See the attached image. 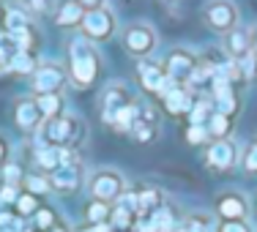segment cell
<instances>
[{"instance_id":"obj_1","label":"cell","mask_w":257,"mask_h":232,"mask_svg":"<svg viewBox=\"0 0 257 232\" xmlns=\"http://www.w3.org/2000/svg\"><path fill=\"white\" fill-rule=\"evenodd\" d=\"M140 115V104L132 96V90L123 82L107 85L101 96V120L107 126H112L115 131H132L134 120Z\"/></svg>"},{"instance_id":"obj_2","label":"cell","mask_w":257,"mask_h":232,"mask_svg":"<svg viewBox=\"0 0 257 232\" xmlns=\"http://www.w3.org/2000/svg\"><path fill=\"white\" fill-rule=\"evenodd\" d=\"M69 58H71V82L77 88H88L93 85L96 74H99V52L90 41L74 39L69 44Z\"/></svg>"},{"instance_id":"obj_3","label":"cell","mask_w":257,"mask_h":232,"mask_svg":"<svg viewBox=\"0 0 257 232\" xmlns=\"http://www.w3.org/2000/svg\"><path fill=\"white\" fill-rule=\"evenodd\" d=\"M82 137H85V126L77 115H58V118L44 123L39 142H47L52 148H74Z\"/></svg>"},{"instance_id":"obj_4","label":"cell","mask_w":257,"mask_h":232,"mask_svg":"<svg viewBox=\"0 0 257 232\" xmlns=\"http://www.w3.org/2000/svg\"><path fill=\"white\" fill-rule=\"evenodd\" d=\"M82 39L90 41V44H101V41H109L118 30V17L109 6H101L96 11H85L82 20Z\"/></svg>"},{"instance_id":"obj_5","label":"cell","mask_w":257,"mask_h":232,"mask_svg":"<svg viewBox=\"0 0 257 232\" xmlns=\"http://www.w3.org/2000/svg\"><path fill=\"white\" fill-rule=\"evenodd\" d=\"M88 191L93 194L96 202L115 205L126 194V180H123V175H120L118 169H99V172L90 175Z\"/></svg>"},{"instance_id":"obj_6","label":"cell","mask_w":257,"mask_h":232,"mask_svg":"<svg viewBox=\"0 0 257 232\" xmlns=\"http://www.w3.org/2000/svg\"><path fill=\"white\" fill-rule=\"evenodd\" d=\"M203 20L211 30L227 36L230 30L238 28V6L232 0H211L203 11Z\"/></svg>"},{"instance_id":"obj_7","label":"cell","mask_w":257,"mask_h":232,"mask_svg":"<svg viewBox=\"0 0 257 232\" xmlns=\"http://www.w3.org/2000/svg\"><path fill=\"white\" fill-rule=\"evenodd\" d=\"M156 44H159V39H156V30L151 28V25H128L123 30V47H126V52L128 55H134V58H140V60H145L151 52L156 50Z\"/></svg>"},{"instance_id":"obj_8","label":"cell","mask_w":257,"mask_h":232,"mask_svg":"<svg viewBox=\"0 0 257 232\" xmlns=\"http://www.w3.org/2000/svg\"><path fill=\"white\" fill-rule=\"evenodd\" d=\"M194 69H197V58H194L189 50H173L164 58V71H167L170 82L183 88V85L192 82Z\"/></svg>"},{"instance_id":"obj_9","label":"cell","mask_w":257,"mask_h":232,"mask_svg":"<svg viewBox=\"0 0 257 232\" xmlns=\"http://www.w3.org/2000/svg\"><path fill=\"white\" fill-rule=\"evenodd\" d=\"M137 74H140V82H143V88L148 90V93H154V96H162V99L175 88V85L170 82V77H167V71H164V66H159V63H154V60H148V58L140 60Z\"/></svg>"},{"instance_id":"obj_10","label":"cell","mask_w":257,"mask_h":232,"mask_svg":"<svg viewBox=\"0 0 257 232\" xmlns=\"http://www.w3.org/2000/svg\"><path fill=\"white\" fill-rule=\"evenodd\" d=\"M82 164L77 161H69V164H63L60 169H55V172L50 175V186L55 188V191H60V194H74L79 186H82Z\"/></svg>"},{"instance_id":"obj_11","label":"cell","mask_w":257,"mask_h":232,"mask_svg":"<svg viewBox=\"0 0 257 232\" xmlns=\"http://www.w3.org/2000/svg\"><path fill=\"white\" fill-rule=\"evenodd\" d=\"M14 120H17V126H20L22 131H28V134L41 131V126L47 123L44 115H41V109H39V104H36V99H20L17 101Z\"/></svg>"},{"instance_id":"obj_12","label":"cell","mask_w":257,"mask_h":232,"mask_svg":"<svg viewBox=\"0 0 257 232\" xmlns=\"http://www.w3.org/2000/svg\"><path fill=\"white\" fill-rule=\"evenodd\" d=\"M208 167L211 169H230V167H235V161H238V148H235V142L232 139H213V145L208 148Z\"/></svg>"},{"instance_id":"obj_13","label":"cell","mask_w":257,"mask_h":232,"mask_svg":"<svg viewBox=\"0 0 257 232\" xmlns=\"http://www.w3.org/2000/svg\"><path fill=\"white\" fill-rule=\"evenodd\" d=\"M66 85V71L58 66H39V71L33 74V90L36 96H50L60 93V88Z\"/></svg>"},{"instance_id":"obj_14","label":"cell","mask_w":257,"mask_h":232,"mask_svg":"<svg viewBox=\"0 0 257 232\" xmlns=\"http://www.w3.org/2000/svg\"><path fill=\"white\" fill-rule=\"evenodd\" d=\"M74 161V150L71 148H52V145H41L39 150H36V164H39L41 172H55V169H60L63 164Z\"/></svg>"},{"instance_id":"obj_15","label":"cell","mask_w":257,"mask_h":232,"mask_svg":"<svg viewBox=\"0 0 257 232\" xmlns=\"http://www.w3.org/2000/svg\"><path fill=\"white\" fill-rule=\"evenodd\" d=\"M128 134H132L140 145L154 142V139L159 137V118L154 115V109H143V107H140V115H137V120H134V126H132V131H128Z\"/></svg>"},{"instance_id":"obj_16","label":"cell","mask_w":257,"mask_h":232,"mask_svg":"<svg viewBox=\"0 0 257 232\" xmlns=\"http://www.w3.org/2000/svg\"><path fill=\"white\" fill-rule=\"evenodd\" d=\"M219 216L224 218V221H243L249 213V205L246 199L241 197V194H222L219 197Z\"/></svg>"},{"instance_id":"obj_17","label":"cell","mask_w":257,"mask_h":232,"mask_svg":"<svg viewBox=\"0 0 257 232\" xmlns=\"http://www.w3.org/2000/svg\"><path fill=\"white\" fill-rule=\"evenodd\" d=\"M224 50H227V55L232 60L246 58V55L252 52V44H249V30H243V28L230 30V33L224 36Z\"/></svg>"},{"instance_id":"obj_18","label":"cell","mask_w":257,"mask_h":232,"mask_svg":"<svg viewBox=\"0 0 257 232\" xmlns=\"http://www.w3.org/2000/svg\"><path fill=\"white\" fill-rule=\"evenodd\" d=\"M192 104H194V99L189 96V90L178 88V85L164 96V107H167L173 115H189V112H192Z\"/></svg>"},{"instance_id":"obj_19","label":"cell","mask_w":257,"mask_h":232,"mask_svg":"<svg viewBox=\"0 0 257 232\" xmlns=\"http://www.w3.org/2000/svg\"><path fill=\"white\" fill-rule=\"evenodd\" d=\"M82 20H85V9L77 0L60 3V9H58V25L60 28H77V25H82Z\"/></svg>"},{"instance_id":"obj_20","label":"cell","mask_w":257,"mask_h":232,"mask_svg":"<svg viewBox=\"0 0 257 232\" xmlns=\"http://www.w3.org/2000/svg\"><path fill=\"white\" fill-rule=\"evenodd\" d=\"M156 210H162V191L159 188H145L137 194V216L151 218Z\"/></svg>"},{"instance_id":"obj_21","label":"cell","mask_w":257,"mask_h":232,"mask_svg":"<svg viewBox=\"0 0 257 232\" xmlns=\"http://www.w3.org/2000/svg\"><path fill=\"white\" fill-rule=\"evenodd\" d=\"M213 112L230 118L232 112H238V99L232 93V88H222V90H213Z\"/></svg>"},{"instance_id":"obj_22","label":"cell","mask_w":257,"mask_h":232,"mask_svg":"<svg viewBox=\"0 0 257 232\" xmlns=\"http://www.w3.org/2000/svg\"><path fill=\"white\" fill-rule=\"evenodd\" d=\"M9 71H17V74H36L39 71V63L30 52H14L9 60Z\"/></svg>"},{"instance_id":"obj_23","label":"cell","mask_w":257,"mask_h":232,"mask_svg":"<svg viewBox=\"0 0 257 232\" xmlns=\"http://www.w3.org/2000/svg\"><path fill=\"white\" fill-rule=\"evenodd\" d=\"M36 104H39L41 115H44V120H52L60 115V109H63V99H60V93H50V96H36Z\"/></svg>"},{"instance_id":"obj_24","label":"cell","mask_w":257,"mask_h":232,"mask_svg":"<svg viewBox=\"0 0 257 232\" xmlns=\"http://www.w3.org/2000/svg\"><path fill=\"white\" fill-rule=\"evenodd\" d=\"M6 28H9V33H22V30H33V22L22 9H11L6 14Z\"/></svg>"},{"instance_id":"obj_25","label":"cell","mask_w":257,"mask_h":232,"mask_svg":"<svg viewBox=\"0 0 257 232\" xmlns=\"http://www.w3.org/2000/svg\"><path fill=\"white\" fill-rule=\"evenodd\" d=\"M213 115V104L211 99H197L192 104V112H189V120H192V126H203L205 120H211Z\"/></svg>"},{"instance_id":"obj_26","label":"cell","mask_w":257,"mask_h":232,"mask_svg":"<svg viewBox=\"0 0 257 232\" xmlns=\"http://www.w3.org/2000/svg\"><path fill=\"white\" fill-rule=\"evenodd\" d=\"M227 131H230V118H224V115L213 112L211 120H208V137L224 139V137H227Z\"/></svg>"},{"instance_id":"obj_27","label":"cell","mask_w":257,"mask_h":232,"mask_svg":"<svg viewBox=\"0 0 257 232\" xmlns=\"http://www.w3.org/2000/svg\"><path fill=\"white\" fill-rule=\"evenodd\" d=\"M241 167H243V172H249V175H257V139H252V142H249L246 148H243Z\"/></svg>"},{"instance_id":"obj_28","label":"cell","mask_w":257,"mask_h":232,"mask_svg":"<svg viewBox=\"0 0 257 232\" xmlns=\"http://www.w3.org/2000/svg\"><path fill=\"white\" fill-rule=\"evenodd\" d=\"M88 218L93 221V227L96 224H107V218H109V205H104V202H90L88 205Z\"/></svg>"},{"instance_id":"obj_29","label":"cell","mask_w":257,"mask_h":232,"mask_svg":"<svg viewBox=\"0 0 257 232\" xmlns=\"http://www.w3.org/2000/svg\"><path fill=\"white\" fill-rule=\"evenodd\" d=\"M25 186H28V191L33 194V197H36V194H47L52 188L50 186V178H41V175H28Z\"/></svg>"},{"instance_id":"obj_30","label":"cell","mask_w":257,"mask_h":232,"mask_svg":"<svg viewBox=\"0 0 257 232\" xmlns=\"http://www.w3.org/2000/svg\"><path fill=\"white\" fill-rule=\"evenodd\" d=\"M14 3H20V9L25 11V14L28 11L30 14H47L52 0H14Z\"/></svg>"},{"instance_id":"obj_31","label":"cell","mask_w":257,"mask_h":232,"mask_svg":"<svg viewBox=\"0 0 257 232\" xmlns=\"http://www.w3.org/2000/svg\"><path fill=\"white\" fill-rule=\"evenodd\" d=\"M181 232H213V227L205 221L203 216H192V218H186V221H183Z\"/></svg>"},{"instance_id":"obj_32","label":"cell","mask_w":257,"mask_h":232,"mask_svg":"<svg viewBox=\"0 0 257 232\" xmlns=\"http://www.w3.org/2000/svg\"><path fill=\"white\" fill-rule=\"evenodd\" d=\"M17 207H20V216H28V213H36V210H39V202H36L33 194H20Z\"/></svg>"},{"instance_id":"obj_33","label":"cell","mask_w":257,"mask_h":232,"mask_svg":"<svg viewBox=\"0 0 257 232\" xmlns=\"http://www.w3.org/2000/svg\"><path fill=\"white\" fill-rule=\"evenodd\" d=\"M205 137H208V129H205V126H189V129H186V142H189V145L205 142Z\"/></svg>"},{"instance_id":"obj_34","label":"cell","mask_w":257,"mask_h":232,"mask_svg":"<svg viewBox=\"0 0 257 232\" xmlns=\"http://www.w3.org/2000/svg\"><path fill=\"white\" fill-rule=\"evenodd\" d=\"M52 221H55L52 210H36V224H39L41 229H50V227H52Z\"/></svg>"},{"instance_id":"obj_35","label":"cell","mask_w":257,"mask_h":232,"mask_svg":"<svg viewBox=\"0 0 257 232\" xmlns=\"http://www.w3.org/2000/svg\"><path fill=\"white\" fill-rule=\"evenodd\" d=\"M219 232H252V229H249L246 221H224Z\"/></svg>"},{"instance_id":"obj_36","label":"cell","mask_w":257,"mask_h":232,"mask_svg":"<svg viewBox=\"0 0 257 232\" xmlns=\"http://www.w3.org/2000/svg\"><path fill=\"white\" fill-rule=\"evenodd\" d=\"M3 175H6V180H9V186H14V183L22 178V169L17 167V164H9V167L3 169Z\"/></svg>"},{"instance_id":"obj_37","label":"cell","mask_w":257,"mask_h":232,"mask_svg":"<svg viewBox=\"0 0 257 232\" xmlns=\"http://www.w3.org/2000/svg\"><path fill=\"white\" fill-rule=\"evenodd\" d=\"M0 199H3V202H17V199H20V194H17L14 186H6L3 191H0Z\"/></svg>"},{"instance_id":"obj_38","label":"cell","mask_w":257,"mask_h":232,"mask_svg":"<svg viewBox=\"0 0 257 232\" xmlns=\"http://www.w3.org/2000/svg\"><path fill=\"white\" fill-rule=\"evenodd\" d=\"M79 6H82L85 11H96V9H101L104 3H107V0H77Z\"/></svg>"},{"instance_id":"obj_39","label":"cell","mask_w":257,"mask_h":232,"mask_svg":"<svg viewBox=\"0 0 257 232\" xmlns=\"http://www.w3.org/2000/svg\"><path fill=\"white\" fill-rule=\"evenodd\" d=\"M9 52H6V47H0V74H6L9 71Z\"/></svg>"},{"instance_id":"obj_40","label":"cell","mask_w":257,"mask_h":232,"mask_svg":"<svg viewBox=\"0 0 257 232\" xmlns=\"http://www.w3.org/2000/svg\"><path fill=\"white\" fill-rule=\"evenodd\" d=\"M249 44H252V55H257V25L249 30Z\"/></svg>"},{"instance_id":"obj_41","label":"cell","mask_w":257,"mask_h":232,"mask_svg":"<svg viewBox=\"0 0 257 232\" xmlns=\"http://www.w3.org/2000/svg\"><path fill=\"white\" fill-rule=\"evenodd\" d=\"M6 153H9V148H6V142H3V139H0V164H3Z\"/></svg>"},{"instance_id":"obj_42","label":"cell","mask_w":257,"mask_h":232,"mask_svg":"<svg viewBox=\"0 0 257 232\" xmlns=\"http://www.w3.org/2000/svg\"><path fill=\"white\" fill-rule=\"evenodd\" d=\"M93 232H112V229H109L107 224H96V227H93Z\"/></svg>"},{"instance_id":"obj_43","label":"cell","mask_w":257,"mask_h":232,"mask_svg":"<svg viewBox=\"0 0 257 232\" xmlns=\"http://www.w3.org/2000/svg\"><path fill=\"white\" fill-rule=\"evenodd\" d=\"M79 232H93V229H79Z\"/></svg>"},{"instance_id":"obj_44","label":"cell","mask_w":257,"mask_h":232,"mask_svg":"<svg viewBox=\"0 0 257 232\" xmlns=\"http://www.w3.org/2000/svg\"><path fill=\"white\" fill-rule=\"evenodd\" d=\"M254 216H257V202H254Z\"/></svg>"},{"instance_id":"obj_45","label":"cell","mask_w":257,"mask_h":232,"mask_svg":"<svg viewBox=\"0 0 257 232\" xmlns=\"http://www.w3.org/2000/svg\"><path fill=\"white\" fill-rule=\"evenodd\" d=\"M164 3H175V0H164Z\"/></svg>"},{"instance_id":"obj_46","label":"cell","mask_w":257,"mask_h":232,"mask_svg":"<svg viewBox=\"0 0 257 232\" xmlns=\"http://www.w3.org/2000/svg\"><path fill=\"white\" fill-rule=\"evenodd\" d=\"M0 14H3V11H0Z\"/></svg>"}]
</instances>
